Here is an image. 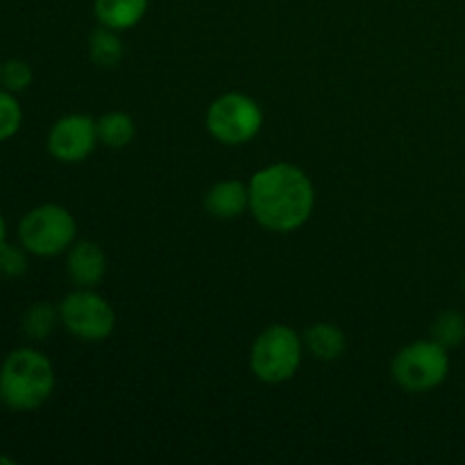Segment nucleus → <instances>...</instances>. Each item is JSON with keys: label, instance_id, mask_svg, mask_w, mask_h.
Listing matches in <instances>:
<instances>
[{"label": "nucleus", "instance_id": "nucleus-4", "mask_svg": "<svg viewBox=\"0 0 465 465\" xmlns=\"http://www.w3.org/2000/svg\"><path fill=\"white\" fill-rule=\"evenodd\" d=\"M77 239L75 216L54 203L30 209L18 223V243L32 257L50 259L64 254Z\"/></svg>", "mask_w": 465, "mask_h": 465}, {"label": "nucleus", "instance_id": "nucleus-3", "mask_svg": "<svg viewBox=\"0 0 465 465\" xmlns=\"http://www.w3.org/2000/svg\"><path fill=\"white\" fill-rule=\"evenodd\" d=\"M302 354V336L293 327L275 322L254 339L250 350V371L263 384H284L300 371Z\"/></svg>", "mask_w": 465, "mask_h": 465}, {"label": "nucleus", "instance_id": "nucleus-13", "mask_svg": "<svg viewBox=\"0 0 465 465\" xmlns=\"http://www.w3.org/2000/svg\"><path fill=\"white\" fill-rule=\"evenodd\" d=\"M98 127L100 145L112 150L127 148L136 136V123L130 114L125 112H109L95 121Z\"/></svg>", "mask_w": 465, "mask_h": 465}, {"label": "nucleus", "instance_id": "nucleus-2", "mask_svg": "<svg viewBox=\"0 0 465 465\" xmlns=\"http://www.w3.org/2000/svg\"><path fill=\"white\" fill-rule=\"evenodd\" d=\"M54 366L32 345L12 350L0 363V402L18 413L36 411L54 391Z\"/></svg>", "mask_w": 465, "mask_h": 465}, {"label": "nucleus", "instance_id": "nucleus-14", "mask_svg": "<svg viewBox=\"0 0 465 465\" xmlns=\"http://www.w3.org/2000/svg\"><path fill=\"white\" fill-rule=\"evenodd\" d=\"M89 57L100 68H116L125 57V48L118 30L98 25L89 35Z\"/></svg>", "mask_w": 465, "mask_h": 465}, {"label": "nucleus", "instance_id": "nucleus-22", "mask_svg": "<svg viewBox=\"0 0 465 465\" xmlns=\"http://www.w3.org/2000/svg\"><path fill=\"white\" fill-rule=\"evenodd\" d=\"M0 73H3V62H0Z\"/></svg>", "mask_w": 465, "mask_h": 465}, {"label": "nucleus", "instance_id": "nucleus-10", "mask_svg": "<svg viewBox=\"0 0 465 465\" xmlns=\"http://www.w3.org/2000/svg\"><path fill=\"white\" fill-rule=\"evenodd\" d=\"M204 209L218 221H234L250 212V189L241 180H221L204 195Z\"/></svg>", "mask_w": 465, "mask_h": 465}, {"label": "nucleus", "instance_id": "nucleus-24", "mask_svg": "<svg viewBox=\"0 0 465 465\" xmlns=\"http://www.w3.org/2000/svg\"><path fill=\"white\" fill-rule=\"evenodd\" d=\"M0 404H3V402H0Z\"/></svg>", "mask_w": 465, "mask_h": 465}, {"label": "nucleus", "instance_id": "nucleus-17", "mask_svg": "<svg viewBox=\"0 0 465 465\" xmlns=\"http://www.w3.org/2000/svg\"><path fill=\"white\" fill-rule=\"evenodd\" d=\"M23 125V107L18 103L16 94L7 89H0V143L14 139L21 132Z\"/></svg>", "mask_w": 465, "mask_h": 465}, {"label": "nucleus", "instance_id": "nucleus-19", "mask_svg": "<svg viewBox=\"0 0 465 465\" xmlns=\"http://www.w3.org/2000/svg\"><path fill=\"white\" fill-rule=\"evenodd\" d=\"M32 80H35V71H32L25 59H7V62H3V73H0L3 89L12 91V94H21V91L30 89Z\"/></svg>", "mask_w": 465, "mask_h": 465}, {"label": "nucleus", "instance_id": "nucleus-9", "mask_svg": "<svg viewBox=\"0 0 465 465\" xmlns=\"http://www.w3.org/2000/svg\"><path fill=\"white\" fill-rule=\"evenodd\" d=\"M66 275L77 289H95L107 275V254L95 241H75L66 250Z\"/></svg>", "mask_w": 465, "mask_h": 465}, {"label": "nucleus", "instance_id": "nucleus-20", "mask_svg": "<svg viewBox=\"0 0 465 465\" xmlns=\"http://www.w3.org/2000/svg\"><path fill=\"white\" fill-rule=\"evenodd\" d=\"M7 241V221H5L3 212H0V243H5Z\"/></svg>", "mask_w": 465, "mask_h": 465}, {"label": "nucleus", "instance_id": "nucleus-7", "mask_svg": "<svg viewBox=\"0 0 465 465\" xmlns=\"http://www.w3.org/2000/svg\"><path fill=\"white\" fill-rule=\"evenodd\" d=\"M59 321L71 336L84 343H103L114 334V307L94 289H75L59 302Z\"/></svg>", "mask_w": 465, "mask_h": 465}, {"label": "nucleus", "instance_id": "nucleus-12", "mask_svg": "<svg viewBox=\"0 0 465 465\" xmlns=\"http://www.w3.org/2000/svg\"><path fill=\"white\" fill-rule=\"evenodd\" d=\"M150 0H94V12L100 25L112 30H130L143 21Z\"/></svg>", "mask_w": 465, "mask_h": 465}, {"label": "nucleus", "instance_id": "nucleus-6", "mask_svg": "<svg viewBox=\"0 0 465 465\" xmlns=\"http://www.w3.org/2000/svg\"><path fill=\"white\" fill-rule=\"evenodd\" d=\"M204 125L212 139L223 145H245L263 127V112L257 100L241 91H230L213 100L207 107Z\"/></svg>", "mask_w": 465, "mask_h": 465}, {"label": "nucleus", "instance_id": "nucleus-5", "mask_svg": "<svg viewBox=\"0 0 465 465\" xmlns=\"http://www.w3.org/2000/svg\"><path fill=\"white\" fill-rule=\"evenodd\" d=\"M450 354L448 348L434 339L413 341L404 345L391 361V377L400 389L409 393H427L448 380Z\"/></svg>", "mask_w": 465, "mask_h": 465}, {"label": "nucleus", "instance_id": "nucleus-15", "mask_svg": "<svg viewBox=\"0 0 465 465\" xmlns=\"http://www.w3.org/2000/svg\"><path fill=\"white\" fill-rule=\"evenodd\" d=\"M57 325H62L59 321V307H53L50 302H35L25 309L21 318V331L30 341H45L50 339Z\"/></svg>", "mask_w": 465, "mask_h": 465}, {"label": "nucleus", "instance_id": "nucleus-23", "mask_svg": "<svg viewBox=\"0 0 465 465\" xmlns=\"http://www.w3.org/2000/svg\"><path fill=\"white\" fill-rule=\"evenodd\" d=\"M463 291H465V277H463Z\"/></svg>", "mask_w": 465, "mask_h": 465}, {"label": "nucleus", "instance_id": "nucleus-8", "mask_svg": "<svg viewBox=\"0 0 465 465\" xmlns=\"http://www.w3.org/2000/svg\"><path fill=\"white\" fill-rule=\"evenodd\" d=\"M98 127L86 114H66L53 123L45 148L54 162L80 163L91 157L98 145Z\"/></svg>", "mask_w": 465, "mask_h": 465}, {"label": "nucleus", "instance_id": "nucleus-1", "mask_svg": "<svg viewBox=\"0 0 465 465\" xmlns=\"http://www.w3.org/2000/svg\"><path fill=\"white\" fill-rule=\"evenodd\" d=\"M250 213L268 232L289 234L312 218L316 189L307 173L295 163H271L250 177Z\"/></svg>", "mask_w": 465, "mask_h": 465}, {"label": "nucleus", "instance_id": "nucleus-18", "mask_svg": "<svg viewBox=\"0 0 465 465\" xmlns=\"http://www.w3.org/2000/svg\"><path fill=\"white\" fill-rule=\"evenodd\" d=\"M30 268V252L21 243H0V275L7 280H18Z\"/></svg>", "mask_w": 465, "mask_h": 465}, {"label": "nucleus", "instance_id": "nucleus-11", "mask_svg": "<svg viewBox=\"0 0 465 465\" xmlns=\"http://www.w3.org/2000/svg\"><path fill=\"white\" fill-rule=\"evenodd\" d=\"M304 350L312 354L316 361H336V359L343 357L345 348H348V339H345V331L341 330L334 322H313L307 327V331L302 334Z\"/></svg>", "mask_w": 465, "mask_h": 465}, {"label": "nucleus", "instance_id": "nucleus-16", "mask_svg": "<svg viewBox=\"0 0 465 465\" xmlns=\"http://www.w3.org/2000/svg\"><path fill=\"white\" fill-rule=\"evenodd\" d=\"M430 339H434L436 343H440L443 348L452 350L465 341V316L457 309H448V312L439 313L431 322Z\"/></svg>", "mask_w": 465, "mask_h": 465}, {"label": "nucleus", "instance_id": "nucleus-21", "mask_svg": "<svg viewBox=\"0 0 465 465\" xmlns=\"http://www.w3.org/2000/svg\"><path fill=\"white\" fill-rule=\"evenodd\" d=\"M0 465H14V459L5 457V454H0Z\"/></svg>", "mask_w": 465, "mask_h": 465}]
</instances>
